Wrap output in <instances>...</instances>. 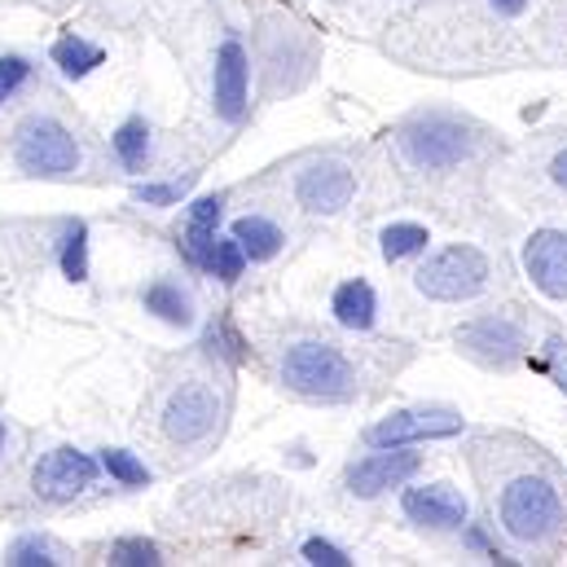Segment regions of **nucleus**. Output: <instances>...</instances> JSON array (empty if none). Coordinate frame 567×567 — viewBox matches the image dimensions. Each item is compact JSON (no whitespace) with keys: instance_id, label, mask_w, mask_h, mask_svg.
<instances>
[{"instance_id":"obj_1","label":"nucleus","mask_w":567,"mask_h":567,"mask_svg":"<svg viewBox=\"0 0 567 567\" xmlns=\"http://www.w3.org/2000/svg\"><path fill=\"white\" fill-rule=\"evenodd\" d=\"M497 519H502V528L515 542L537 546V542H550L559 533V524H564V497H559V488L546 475L524 471V475L506 480V488L497 497Z\"/></svg>"},{"instance_id":"obj_2","label":"nucleus","mask_w":567,"mask_h":567,"mask_svg":"<svg viewBox=\"0 0 567 567\" xmlns=\"http://www.w3.org/2000/svg\"><path fill=\"white\" fill-rule=\"evenodd\" d=\"M282 383L295 396L326 401V405H339L357 392V374H352L348 357L334 343H321V339H303V343L286 348Z\"/></svg>"},{"instance_id":"obj_3","label":"nucleus","mask_w":567,"mask_h":567,"mask_svg":"<svg viewBox=\"0 0 567 567\" xmlns=\"http://www.w3.org/2000/svg\"><path fill=\"white\" fill-rule=\"evenodd\" d=\"M475 128L457 115H444V111H431V115H419L401 128V150L414 167L423 172H449L457 163H466L475 154Z\"/></svg>"},{"instance_id":"obj_4","label":"nucleus","mask_w":567,"mask_h":567,"mask_svg":"<svg viewBox=\"0 0 567 567\" xmlns=\"http://www.w3.org/2000/svg\"><path fill=\"white\" fill-rule=\"evenodd\" d=\"M414 286L435 303H462L475 299L488 286V256L480 247L466 243H449L440 251H431L423 260V269L414 274Z\"/></svg>"},{"instance_id":"obj_5","label":"nucleus","mask_w":567,"mask_h":567,"mask_svg":"<svg viewBox=\"0 0 567 567\" xmlns=\"http://www.w3.org/2000/svg\"><path fill=\"white\" fill-rule=\"evenodd\" d=\"M13 158L27 176H71L80 167V145L58 120H27L18 128Z\"/></svg>"},{"instance_id":"obj_6","label":"nucleus","mask_w":567,"mask_h":567,"mask_svg":"<svg viewBox=\"0 0 567 567\" xmlns=\"http://www.w3.org/2000/svg\"><path fill=\"white\" fill-rule=\"evenodd\" d=\"M462 431V414L449 405H419V410H396L383 414L365 431V444L374 449H401V444H423V440H449Z\"/></svg>"},{"instance_id":"obj_7","label":"nucleus","mask_w":567,"mask_h":567,"mask_svg":"<svg viewBox=\"0 0 567 567\" xmlns=\"http://www.w3.org/2000/svg\"><path fill=\"white\" fill-rule=\"evenodd\" d=\"M102 475V457H89L80 449H53L35 462V475H31V488L35 497L44 502H71L80 497L84 488H93Z\"/></svg>"},{"instance_id":"obj_8","label":"nucleus","mask_w":567,"mask_h":567,"mask_svg":"<svg viewBox=\"0 0 567 567\" xmlns=\"http://www.w3.org/2000/svg\"><path fill=\"white\" fill-rule=\"evenodd\" d=\"M352 194H357V176H352V167H348L343 158H317V163H308V167L299 172V181H295V198H299V207H308L312 216H334V212H343V207L352 203Z\"/></svg>"},{"instance_id":"obj_9","label":"nucleus","mask_w":567,"mask_h":567,"mask_svg":"<svg viewBox=\"0 0 567 567\" xmlns=\"http://www.w3.org/2000/svg\"><path fill=\"white\" fill-rule=\"evenodd\" d=\"M457 348L488 370H511L524 357V330L506 317H480L457 330Z\"/></svg>"},{"instance_id":"obj_10","label":"nucleus","mask_w":567,"mask_h":567,"mask_svg":"<svg viewBox=\"0 0 567 567\" xmlns=\"http://www.w3.org/2000/svg\"><path fill=\"white\" fill-rule=\"evenodd\" d=\"M247 93H251V62L238 40H225L216 49V71H212V106L225 124H243L247 115Z\"/></svg>"},{"instance_id":"obj_11","label":"nucleus","mask_w":567,"mask_h":567,"mask_svg":"<svg viewBox=\"0 0 567 567\" xmlns=\"http://www.w3.org/2000/svg\"><path fill=\"white\" fill-rule=\"evenodd\" d=\"M419 466H423V457L410 453V444H401V449H379V453H370V457H361V462L348 466V488H352L357 497H379V493L401 488L405 480H414Z\"/></svg>"},{"instance_id":"obj_12","label":"nucleus","mask_w":567,"mask_h":567,"mask_svg":"<svg viewBox=\"0 0 567 567\" xmlns=\"http://www.w3.org/2000/svg\"><path fill=\"white\" fill-rule=\"evenodd\" d=\"M216 419H220V401H216L207 388L189 383V388H181V392L167 401V410H163V431H167V440H176V444H198V440H207V435L216 431Z\"/></svg>"},{"instance_id":"obj_13","label":"nucleus","mask_w":567,"mask_h":567,"mask_svg":"<svg viewBox=\"0 0 567 567\" xmlns=\"http://www.w3.org/2000/svg\"><path fill=\"white\" fill-rule=\"evenodd\" d=\"M524 274L546 299H567V234L542 229L524 243Z\"/></svg>"},{"instance_id":"obj_14","label":"nucleus","mask_w":567,"mask_h":567,"mask_svg":"<svg viewBox=\"0 0 567 567\" xmlns=\"http://www.w3.org/2000/svg\"><path fill=\"white\" fill-rule=\"evenodd\" d=\"M401 511H405V519H410V524H419V528H435V533H449V528H462V524H466V497H462L453 484H423V488H405Z\"/></svg>"},{"instance_id":"obj_15","label":"nucleus","mask_w":567,"mask_h":567,"mask_svg":"<svg viewBox=\"0 0 567 567\" xmlns=\"http://www.w3.org/2000/svg\"><path fill=\"white\" fill-rule=\"evenodd\" d=\"M330 312H334V321L343 330H370L374 317H379V295H374V286L365 282V278H352V282H343L334 290Z\"/></svg>"},{"instance_id":"obj_16","label":"nucleus","mask_w":567,"mask_h":567,"mask_svg":"<svg viewBox=\"0 0 567 567\" xmlns=\"http://www.w3.org/2000/svg\"><path fill=\"white\" fill-rule=\"evenodd\" d=\"M238 243H243V251H247V260L251 265H269L278 251H282V229L269 220V216H243V220H234V229H229Z\"/></svg>"},{"instance_id":"obj_17","label":"nucleus","mask_w":567,"mask_h":567,"mask_svg":"<svg viewBox=\"0 0 567 567\" xmlns=\"http://www.w3.org/2000/svg\"><path fill=\"white\" fill-rule=\"evenodd\" d=\"M142 303H145V312H154L158 321H167V326H176V330L194 326V303H189V295L176 282H167V278H154V282L145 286Z\"/></svg>"},{"instance_id":"obj_18","label":"nucleus","mask_w":567,"mask_h":567,"mask_svg":"<svg viewBox=\"0 0 567 567\" xmlns=\"http://www.w3.org/2000/svg\"><path fill=\"white\" fill-rule=\"evenodd\" d=\"M102 62H106V53H102L93 40H84V35H62V40L53 44V66H58L66 80H84V75H93Z\"/></svg>"},{"instance_id":"obj_19","label":"nucleus","mask_w":567,"mask_h":567,"mask_svg":"<svg viewBox=\"0 0 567 567\" xmlns=\"http://www.w3.org/2000/svg\"><path fill=\"white\" fill-rule=\"evenodd\" d=\"M426 243H431L426 229L423 225H414V220H396V225H388V229L379 234V251H383L388 265L419 256V251H426Z\"/></svg>"},{"instance_id":"obj_20","label":"nucleus","mask_w":567,"mask_h":567,"mask_svg":"<svg viewBox=\"0 0 567 567\" xmlns=\"http://www.w3.org/2000/svg\"><path fill=\"white\" fill-rule=\"evenodd\" d=\"M58 265H62L66 282H89V225L84 220H71L62 251H58Z\"/></svg>"},{"instance_id":"obj_21","label":"nucleus","mask_w":567,"mask_h":567,"mask_svg":"<svg viewBox=\"0 0 567 567\" xmlns=\"http://www.w3.org/2000/svg\"><path fill=\"white\" fill-rule=\"evenodd\" d=\"M111 145H115V154H120V163L124 167H142L145 154H150V128H145L142 115H133V120H124L120 128H115V137H111Z\"/></svg>"},{"instance_id":"obj_22","label":"nucleus","mask_w":567,"mask_h":567,"mask_svg":"<svg viewBox=\"0 0 567 567\" xmlns=\"http://www.w3.org/2000/svg\"><path fill=\"white\" fill-rule=\"evenodd\" d=\"M243 269H247V251H243V243L229 234V238H220L216 234V251H212V278H220L225 286H234L243 278Z\"/></svg>"},{"instance_id":"obj_23","label":"nucleus","mask_w":567,"mask_h":567,"mask_svg":"<svg viewBox=\"0 0 567 567\" xmlns=\"http://www.w3.org/2000/svg\"><path fill=\"white\" fill-rule=\"evenodd\" d=\"M102 471H106L111 480L128 484V488H137V484H150V471H145V462L137 457V453H128V449H106V453H102Z\"/></svg>"},{"instance_id":"obj_24","label":"nucleus","mask_w":567,"mask_h":567,"mask_svg":"<svg viewBox=\"0 0 567 567\" xmlns=\"http://www.w3.org/2000/svg\"><path fill=\"white\" fill-rule=\"evenodd\" d=\"M9 564H18V567H53V564H62L58 559V546L49 542V537H18L13 546H9Z\"/></svg>"},{"instance_id":"obj_25","label":"nucleus","mask_w":567,"mask_h":567,"mask_svg":"<svg viewBox=\"0 0 567 567\" xmlns=\"http://www.w3.org/2000/svg\"><path fill=\"white\" fill-rule=\"evenodd\" d=\"M111 564L154 567V564H163V550H158L150 537H120V542H111Z\"/></svg>"},{"instance_id":"obj_26","label":"nucleus","mask_w":567,"mask_h":567,"mask_svg":"<svg viewBox=\"0 0 567 567\" xmlns=\"http://www.w3.org/2000/svg\"><path fill=\"white\" fill-rule=\"evenodd\" d=\"M31 80V62L22 53H0V106Z\"/></svg>"},{"instance_id":"obj_27","label":"nucleus","mask_w":567,"mask_h":567,"mask_svg":"<svg viewBox=\"0 0 567 567\" xmlns=\"http://www.w3.org/2000/svg\"><path fill=\"white\" fill-rule=\"evenodd\" d=\"M207 348H212V352H225L229 361H243V357H247V352H243L247 343H243V334L229 326V317H220V321L207 330Z\"/></svg>"},{"instance_id":"obj_28","label":"nucleus","mask_w":567,"mask_h":567,"mask_svg":"<svg viewBox=\"0 0 567 567\" xmlns=\"http://www.w3.org/2000/svg\"><path fill=\"white\" fill-rule=\"evenodd\" d=\"M303 559L312 567H348L352 559H348V550H339L334 542H321V537H308L303 542Z\"/></svg>"},{"instance_id":"obj_29","label":"nucleus","mask_w":567,"mask_h":567,"mask_svg":"<svg viewBox=\"0 0 567 567\" xmlns=\"http://www.w3.org/2000/svg\"><path fill=\"white\" fill-rule=\"evenodd\" d=\"M225 216V194H203L189 203V225H203V229H216Z\"/></svg>"},{"instance_id":"obj_30","label":"nucleus","mask_w":567,"mask_h":567,"mask_svg":"<svg viewBox=\"0 0 567 567\" xmlns=\"http://www.w3.org/2000/svg\"><path fill=\"white\" fill-rule=\"evenodd\" d=\"M133 198L145 207H172L181 203V185H133Z\"/></svg>"},{"instance_id":"obj_31","label":"nucleus","mask_w":567,"mask_h":567,"mask_svg":"<svg viewBox=\"0 0 567 567\" xmlns=\"http://www.w3.org/2000/svg\"><path fill=\"white\" fill-rule=\"evenodd\" d=\"M488 4H493L502 18H519V13L528 9V0H488Z\"/></svg>"},{"instance_id":"obj_32","label":"nucleus","mask_w":567,"mask_h":567,"mask_svg":"<svg viewBox=\"0 0 567 567\" xmlns=\"http://www.w3.org/2000/svg\"><path fill=\"white\" fill-rule=\"evenodd\" d=\"M550 176H555V185H559V189H567V150H564V154H555Z\"/></svg>"},{"instance_id":"obj_33","label":"nucleus","mask_w":567,"mask_h":567,"mask_svg":"<svg viewBox=\"0 0 567 567\" xmlns=\"http://www.w3.org/2000/svg\"><path fill=\"white\" fill-rule=\"evenodd\" d=\"M0 453H4V423H0Z\"/></svg>"}]
</instances>
